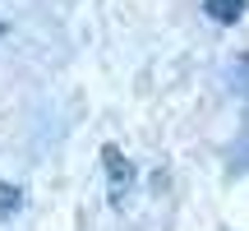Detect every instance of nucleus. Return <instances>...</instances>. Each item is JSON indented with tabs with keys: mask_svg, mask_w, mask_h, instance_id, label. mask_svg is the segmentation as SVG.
<instances>
[{
	"mask_svg": "<svg viewBox=\"0 0 249 231\" xmlns=\"http://www.w3.org/2000/svg\"><path fill=\"white\" fill-rule=\"evenodd\" d=\"M102 171H107V194L120 204V199L134 190V162L124 157L120 148H111V143H107V148H102Z\"/></svg>",
	"mask_w": 249,
	"mask_h": 231,
	"instance_id": "f257e3e1",
	"label": "nucleus"
},
{
	"mask_svg": "<svg viewBox=\"0 0 249 231\" xmlns=\"http://www.w3.org/2000/svg\"><path fill=\"white\" fill-rule=\"evenodd\" d=\"M208 19H217V23H235V19L245 14V0H203Z\"/></svg>",
	"mask_w": 249,
	"mask_h": 231,
	"instance_id": "f03ea898",
	"label": "nucleus"
},
{
	"mask_svg": "<svg viewBox=\"0 0 249 231\" xmlns=\"http://www.w3.org/2000/svg\"><path fill=\"white\" fill-rule=\"evenodd\" d=\"M18 204H23V199H18V190H14V185H0V208H5V213H14Z\"/></svg>",
	"mask_w": 249,
	"mask_h": 231,
	"instance_id": "7ed1b4c3",
	"label": "nucleus"
}]
</instances>
